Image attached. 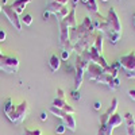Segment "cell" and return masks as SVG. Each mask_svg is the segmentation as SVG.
I'll use <instances>...</instances> for the list:
<instances>
[{"label": "cell", "instance_id": "6da1fadb", "mask_svg": "<svg viewBox=\"0 0 135 135\" xmlns=\"http://www.w3.org/2000/svg\"><path fill=\"white\" fill-rule=\"evenodd\" d=\"M97 15V19L95 22H92V25L95 27L96 31H100L101 34L107 35V38L109 39V42L112 45H116L118 41L122 37V25H120V20H119V16L116 14L115 8H109L108 9V15L107 18L101 16L99 14Z\"/></svg>", "mask_w": 135, "mask_h": 135}, {"label": "cell", "instance_id": "7a4b0ae2", "mask_svg": "<svg viewBox=\"0 0 135 135\" xmlns=\"http://www.w3.org/2000/svg\"><path fill=\"white\" fill-rule=\"evenodd\" d=\"M96 31L93 25H92V19L89 18V16H85L84 20H83V23L80 26H76L74 28H70L69 31V35H70V42L72 43H76L78 42L81 38H84L85 35H88V34H91Z\"/></svg>", "mask_w": 135, "mask_h": 135}, {"label": "cell", "instance_id": "3957f363", "mask_svg": "<svg viewBox=\"0 0 135 135\" xmlns=\"http://www.w3.org/2000/svg\"><path fill=\"white\" fill-rule=\"evenodd\" d=\"M88 66H89V62L86 60H84L81 55H77L76 61H74V89L76 91H78L83 84Z\"/></svg>", "mask_w": 135, "mask_h": 135}, {"label": "cell", "instance_id": "277c9868", "mask_svg": "<svg viewBox=\"0 0 135 135\" xmlns=\"http://www.w3.org/2000/svg\"><path fill=\"white\" fill-rule=\"evenodd\" d=\"M119 64H120V68L126 73V77L127 78H135V51H130L128 54L123 55L119 60Z\"/></svg>", "mask_w": 135, "mask_h": 135}, {"label": "cell", "instance_id": "5b68a950", "mask_svg": "<svg viewBox=\"0 0 135 135\" xmlns=\"http://www.w3.org/2000/svg\"><path fill=\"white\" fill-rule=\"evenodd\" d=\"M30 111V107H28V103L26 100H23L19 105H15V108L11 111V114L8 115V119L15 123V124H19V123H22L25 120V118L27 116Z\"/></svg>", "mask_w": 135, "mask_h": 135}, {"label": "cell", "instance_id": "8992f818", "mask_svg": "<svg viewBox=\"0 0 135 135\" xmlns=\"http://www.w3.org/2000/svg\"><path fill=\"white\" fill-rule=\"evenodd\" d=\"M46 12L49 14H54L58 19V23L62 22L68 15L70 12V8L68 7V4H61V3H57V2H51V3H47L46 4Z\"/></svg>", "mask_w": 135, "mask_h": 135}, {"label": "cell", "instance_id": "52a82bcc", "mask_svg": "<svg viewBox=\"0 0 135 135\" xmlns=\"http://www.w3.org/2000/svg\"><path fill=\"white\" fill-rule=\"evenodd\" d=\"M49 111L51 112L54 116L60 118V119L64 122V124H65V127H66L68 130L76 131V120H74L73 115L68 114V112H65V111H62V109H60V108H57V107H54V105H50Z\"/></svg>", "mask_w": 135, "mask_h": 135}, {"label": "cell", "instance_id": "ba28073f", "mask_svg": "<svg viewBox=\"0 0 135 135\" xmlns=\"http://www.w3.org/2000/svg\"><path fill=\"white\" fill-rule=\"evenodd\" d=\"M19 69V60L15 57H8L0 51V70L6 73H16Z\"/></svg>", "mask_w": 135, "mask_h": 135}, {"label": "cell", "instance_id": "9c48e42d", "mask_svg": "<svg viewBox=\"0 0 135 135\" xmlns=\"http://www.w3.org/2000/svg\"><path fill=\"white\" fill-rule=\"evenodd\" d=\"M96 32L97 31H93L91 34H88V35H85L84 38H81L78 42L73 43V51L77 55H80L84 50H86V49H89L91 46H93L95 41H96Z\"/></svg>", "mask_w": 135, "mask_h": 135}, {"label": "cell", "instance_id": "30bf717a", "mask_svg": "<svg viewBox=\"0 0 135 135\" xmlns=\"http://www.w3.org/2000/svg\"><path fill=\"white\" fill-rule=\"evenodd\" d=\"M2 11L4 12V15L7 16V19L9 20V23L15 27V30L16 31H22V20L19 19V15L14 11V8L11 7V6H7L6 4V6H3Z\"/></svg>", "mask_w": 135, "mask_h": 135}, {"label": "cell", "instance_id": "8fae6325", "mask_svg": "<svg viewBox=\"0 0 135 135\" xmlns=\"http://www.w3.org/2000/svg\"><path fill=\"white\" fill-rule=\"evenodd\" d=\"M107 70L104 69V68H101L100 65H97V64H93V62H91L89 64V66H88V69H86V72H85V77L88 78L89 81H97L99 80V77L103 74V73H105Z\"/></svg>", "mask_w": 135, "mask_h": 135}, {"label": "cell", "instance_id": "7c38bea8", "mask_svg": "<svg viewBox=\"0 0 135 135\" xmlns=\"http://www.w3.org/2000/svg\"><path fill=\"white\" fill-rule=\"evenodd\" d=\"M123 123H124V119H123V116H122L120 114H118V112H115V114L112 115V116L107 120V123L104 124V127H105V130H107V134H108V135H112V131H114L116 127L122 126ZM100 126H101V124H100Z\"/></svg>", "mask_w": 135, "mask_h": 135}, {"label": "cell", "instance_id": "4fadbf2b", "mask_svg": "<svg viewBox=\"0 0 135 135\" xmlns=\"http://www.w3.org/2000/svg\"><path fill=\"white\" fill-rule=\"evenodd\" d=\"M115 112H118V99L116 97H114L112 99V101H111V105L108 107V109L104 112L103 115L100 116V124L101 126H104L105 123H107V120L115 114Z\"/></svg>", "mask_w": 135, "mask_h": 135}, {"label": "cell", "instance_id": "5bb4252c", "mask_svg": "<svg viewBox=\"0 0 135 135\" xmlns=\"http://www.w3.org/2000/svg\"><path fill=\"white\" fill-rule=\"evenodd\" d=\"M123 119H124L127 135H135V118H134V115L131 112H126L123 115Z\"/></svg>", "mask_w": 135, "mask_h": 135}, {"label": "cell", "instance_id": "9a60e30c", "mask_svg": "<svg viewBox=\"0 0 135 135\" xmlns=\"http://www.w3.org/2000/svg\"><path fill=\"white\" fill-rule=\"evenodd\" d=\"M53 105L57 107V108H60V109H62V111H65V112H68V114H70V115H74V114H76V109H74L69 103H66V100H61V99L55 97V99L53 100Z\"/></svg>", "mask_w": 135, "mask_h": 135}, {"label": "cell", "instance_id": "2e32d148", "mask_svg": "<svg viewBox=\"0 0 135 135\" xmlns=\"http://www.w3.org/2000/svg\"><path fill=\"white\" fill-rule=\"evenodd\" d=\"M28 3H31V0H14L9 6L14 8V11L18 15H20V14H23V11Z\"/></svg>", "mask_w": 135, "mask_h": 135}, {"label": "cell", "instance_id": "e0dca14e", "mask_svg": "<svg viewBox=\"0 0 135 135\" xmlns=\"http://www.w3.org/2000/svg\"><path fill=\"white\" fill-rule=\"evenodd\" d=\"M62 22H64V23H65L68 27H69V28H74V27L77 26V23H76V7L70 8L69 15H68Z\"/></svg>", "mask_w": 135, "mask_h": 135}, {"label": "cell", "instance_id": "ac0fdd59", "mask_svg": "<svg viewBox=\"0 0 135 135\" xmlns=\"http://www.w3.org/2000/svg\"><path fill=\"white\" fill-rule=\"evenodd\" d=\"M49 66H50L51 72H57V70L60 69V66H61V58L58 57L57 54H53L51 57H50V61H49Z\"/></svg>", "mask_w": 135, "mask_h": 135}, {"label": "cell", "instance_id": "d6986e66", "mask_svg": "<svg viewBox=\"0 0 135 135\" xmlns=\"http://www.w3.org/2000/svg\"><path fill=\"white\" fill-rule=\"evenodd\" d=\"M93 47L97 50V53H99V54L103 55V34H101L100 31H97V32H96V41H95Z\"/></svg>", "mask_w": 135, "mask_h": 135}, {"label": "cell", "instance_id": "ffe728a7", "mask_svg": "<svg viewBox=\"0 0 135 135\" xmlns=\"http://www.w3.org/2000/svg\"><path fill=\"white\" fill-rule=\"evenodd\" d=\"M85 6H86V9L89 11V14H99V6L96 0H88V3Z\"/></svg>", "mask_w": 135, "mask_h": 135}, {"label": "cell", "instance_id": "44dd1931", "mask_svg": "<svg viewBox=\"0 0 135 135\" xmlns=\"http://www.w3.org/2000/svg\"><path fill=\"white\" fill-rule=\"evenodd\" d=\"M14 108H15V105H14V103H12V99L8 97V99L6 100V103H4V112H6V115L8 116Z\"/></svg>", "mask_w": 135, "mask_h": 135}, {"label": "cell", "instance_id": "7402d4cb", "mask_svg": "<svg viewBox=\"0 0 135 135\" xmlns=\"http://www.w3.org/2000/svg\"><path fill=\"white\" fill-rule=\"evenodd\" d=\"M20 20H22V25H25V26H31L32 25V16L30 14L23 15V18H22Z\"/></svg>", "mask_w": 135, "mask_h": 135}, {"label": "cell", "instance_id": "603a6c76", "mask_svg": "<svg viewBox=\"0 0 135 135\" xmlns=\"http://www.w3.org/2000/svg\"><path fill=\"white\" fill-rule=\"evenodd\" d=\"M108 86H109L111 89H118V88L120 86V81H119V78H118V77L112 78V81L108 84Z\"/></svg>", "mask_w": 135, "mask_h": 135}, {"label": "cell", "instance_id": "cb8c5ba5", "mask_svg": "<svg viewBox=\"0 0 135 135\" xmlns=\"http://www.w3.org/2000/svg\"><path fill=\"white\" fill-rule=\"evenodd\" d=\"M23 135H42V131L41 130H28V128H25L23 131Z\"/></svg>", "mask_w": 135, "mask_h": 135}, {"label": "cell", "instance_id": "d4e9b609", "mask_svg": "<svg viewBox=\"0 0 135 135\" xmlns=\"http://www.w3.org/2000/svg\"><path fill=\"white\" fill-rule=\"evenodd\" d=\"M57 99L66 100V95H65V92H64L62 88H57Z\"/></svg>", "mask_w": 135, "mask_h": 135}, {"label": "cell", "instance_id": "484cf974", "mask_svg": "<svg viewBox=\"0 0 135 135\" xmlns=\"http://www.w3.org/2000/svg\"><path fill=\"white\" fill-rule=\"evenodd\" d=\"M55 131H57V134L62 135V134L66 131V127H65V124H58L57 127H55Z\"/></svg>", "mask_w": 135, "mask_h": 135}, {"label": "cell", "instance_id": "4316f807", "mask_svg": "<svg viewBox=\"0 0 135 135\" xmlns=\"http://www.w3.org/2000/svg\"><path fill=\"white\" fill-rule=\"evenodd\" d=\"M69 57H70V53L69 51H65V50H62V53H61V60H64V61H66V60H69Z\"/></svg>", "mask_w": 135, "mask_h": 135}, {"label": "cell", "instance_id": "83f0119b", "mask_svg": "<svg viewBox=\"0 0 135 135\" xmlns=\"http://www.w3.org/2000/svg\"><path fill=\"white\" fill-rule=\"evenodd\" d=\"M72 97L74 99V100H80V92H78V91H76V89H74V91H72Z\"/></svg>", "mask_w": 135, "mask_h": 135}, {"label": "cell", "instance_id": "f1b7e54d", "mask_svg": "<svg viewBox=\"0 0 135 135\" xmlns=\"http://www.w3.org/2000/svg\"><path fill=\"white\" fill-rule=\"evenodd\" d=\"M93 108H95L96 111L101 109V101H95V103H93Z\"/></svg>", "mask_w": 135, "mask_h": 135}, {"label": "cell", "instance_id": "f546056e", "mask_svg": "<svg viewBox=\"0 0 135 135\" xmlns=\"http://www.w3.org/2000/svg\"><path fill=\"white\" fill-rule=\"evenodd\" d=\"M128 96H130V99L135 100V89H130V91H128Z\"/></svg>", "mask_w": 135, "mask_h": 135}, {"label": "cell", "instance_id": "4dcf8cb0", "mask_svg": "<svg viewBox=\"0 0 135 135\" xmlns=\"http://www.w3.org/2000/svg\"><path fill=\"white\" fill-rule=\"evenodd\" d=\"M6 39V31L4 30H0V42H3Z\"/></svg>", "mask_w": 135, "mask_h": 135}, {"label": "cell", "instance_id": "1f68e13d", "mask_svg": "<svg viewBox=\"0 0 135 135\" xmlns=\"http://www.w3.org/2000/svg\"><path fill=\"white\" fill-rule=\"evenodd\" d=\"M47 119V114H46V112H42V114H41V120H46Z\"/></svg>", "mask_w": 135, "mask_h": 135}, {"label": "cell", "instance_id": "d6a6232c", "mask_svg": "<svg viewBox=\"0 0 135 135\" xmlns=\"http://www.w3.org/2000/svg\"><path fill=\"white\" fill-rule=\"evenodd\" d=\"M49 15H50V14H49V12H46V11H45V12H43V19L46 20V19L49 18Z\"/></svg>", "mask_w": 135, "mask_h": 135}, {"label": "cell", "instance_id": "836d02e7", "mask_svg": "<svg viewBox=\"0 0 135 135\" xmlns=\"http://www.w3.org/2000/svg\"><path fill=\"white\" fill-rule=\"evenodd\" d=\"M77 3H78V0H73V7H76Z\"/></svg>", "mask_w": 135, "mask_h": 135}, {"label": "cell", "instance_id": "e575fe53", "mask_svg": "<svg viewBox=\"0 0 135 135\" xmlns=\"http://www.w3.org/2000/svg\"><path fill=\"white\" fill-rule=\"evenodd\" d=\"M132 23H134V26H135V14L132 15Z\"/></svg>", "mask_w": 135, "mask_h": 135}, {"label": "cell", "instance_id": "d590c367", "mask_svg": "<svg viewBox=\"0 0 135 135\" xmlns=\"http://www.w3.org/2000/svg\"><path fill=\"white\" fill-rule=\"evenodd\" d=\"M81 2H83L84 4H86V3H88V0H81Z\"/></svg>", "mask_w": 135, "mask_h": 135}, {"label": "cell", "instance_id": "8d00e7d4", "mask_svg": "<svg viewBox=\"0 0 135 135\" xmlns=\"http://www.w3.org/2000/svg\"><path fill=\"white\" fill-rule=\"evenodd\" d=\"M2 8H3V6H2V4H0V14H2Z\"/></svg>", "mask_w": 135, "mask_h": 135}, {"label": "cell", "instance_id": "74e56055", "mask_svg": "<svg viewBox=\"0 0 135 135\" xmlns=\"http://www.w3.org/2000/svg\"><path fill=\"white\" fill-rule=\"evenodd\" d=\"M51 2H54V0H47V3H51Z\"/></svg>", "mask_w": 135, "mask_h": 135}, {"label": "cell", "instance_id": "f35d334b", "mask_svg": "<svg viewBox=\"0 0 135 135\" xmlns=\"http://www.w3.org/2000/svg\"><path fill=\"white\" fill-rule=\"evenodd\" d=\"M101 2H108V0H101Z\"/></svg>", "mask_w": 135, "mask_h": 135}, {"label": "cell", "instance_id": "ab89813d", "mask_svg": "<svg viewBox=\"0 0 135 135\" xmlns=\"http://www.w3.org/2000/svg\"><path fill=\"white\" fill-rule=\"evenodd\" d=\"M118 2H120V0H118Z\"/></svg>", "mask_w": 135, "mask_h": 135}]
</instances>
